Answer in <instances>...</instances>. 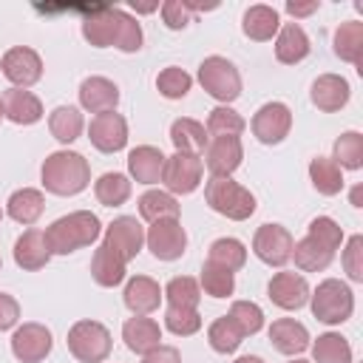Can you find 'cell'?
Wrapping results in <instances>:
<instances>
[{
	"label": "cell",
	"instance_id": "6da1fadb",
	"mask_svg": "<svg viewBox=\"0 0 363 363\" xmlns=\"http://www.w3.org/2000/svg\"><path fill=\"white\" fill-rule=\"evenodd\" d=\"M82 37L94 48L116 45L125 54H133L142 48V26L122 9L96 6L82 17Z\"/></svg>",
	"mask_w": 363,
	"mask_h": 363
},
{
	"label": "cell",
	"instance_id": "7a4b0ae2",
	"mask_svg": "<svg viewBox=\"0 0 363 363\" xmlns=\"http://www.w3.org/2000/svg\"><path fill=\"white\" fill-rule=\"evenodd\" d=\"M43 187L54 196H77L91 182V164L77 150H54L45 156L43 167Z\"/></svg>",
	"mask_w": 363,
	"mask_h": 363
},
{
	"label": "cell",
	"instance_id": "3957f363",
	"mask_svg": "<svg viewBox=\"0 0 363 363\" xmlns=\"http://www.w3.org/2000/svg\"><path fill=\"white\" fill-rule=\"evenodd\" d=\"M99 233H102V221L96 218V213L77 210V213L57 218L45 230V241H48L51 255H68L79 247H91L99 238Z\"/></svg>",
	"mask_w": 363,
	"mask_h": 363
},
{
	"label": "cell",
	"instance_id": "277c9868",
	"mask_svg": "<svg viewBox=\"0 0 363 363\" xmlns=\"http://www.w3.org/2000/svg\"><path fill=\"white\" fill-rule=\"evenodd\" d=\"M204 201L218 216L233 221H247L255 213V196L230 176H210V182L204 184Z\"/></svg>",
	"mask_w": 363,
	"mask_h": 363
},
{
	"label": "cell",
	"instance_id": "5b68a950",
	"mask_svg": "<svg viewBox=\"0 0 363 363\" xmlns=\"http://www.w3.org/2000/svg\"><path fill=\"white\" fill-rule=\"evenodd\" d=\"M309 306H312V315L320 323L337 326V323H346L352 318V312H354V292L349 289V284H343L337 278H326L309 295Z\"/></svg>",
	"mask_w": 363,
	"mask_h": 363
},
{
	"label": "cell",
	"instance_id": "8992f818",
	"mask_svg": "<svg viewBox=\"0 0 363 363\" xmlns=\"http://www.w3.org/2000/svg\"><path fill=\"white\" fill-rule=\"evenodd\" d=\"M68 352L79 360V363H102L111 349H113V340H111V332L105 323L99 320H77L71 329H68Z\"/></svg>",
	"mask_w": 363,
	"mask_h": 363
},
{
	"label": "cell",
	"instance_id": "52a82bcc",
	"mask_svg": "<svg viewBox=\"0 0 363 363\" xmlns=\"http://www.w3.org/2000/svg\"><path fill=\"white\" fill-rule=\"evenodd\" d=\"M199 82L213 99H218L224 105H230L241 96V74L227 57H218V54L204 57L199 65Z\"/></svg>",
	"mask_w": 363,
	"mask_h": 363
},
{
	"label": "cell",
	"instance_id": "ba28073f",
	"mask_svg": "<svg viewBox=\"0 0 363 363\" xmlns=\"http://www.w3.org/2000/svg\"><path fill=\"white\" fill-rule=\"evenodd\" d=\"M201 173H204V164L196 153H173L164 159V170H162V182L167 187V193H179V196H187L193 193L199 184H201Z\"/></svg>",
	"mask_w": 363,
	"mask_h": 363
},
{
	"label": "cell",
	"instance_id": "9c48e42d",
	"mask_svg": "<svg viewBox=\"0 0 363 363\" xmlns=\"http://www.w3.org/2000/svg\"><path fill=\"white\" fill-rule=\"evenodd\" d=\"M145 244L159 261H176L187 250V233L179 218H162L153 221L145 233Z\"/></svg>",
	"mask_w": 363,
	"mask_h": 363
},
{
	"label": "cell",
	"instance_id": "30bf717a",
	"mask_svg": "<svg viewBox=\"0 0 363 363\" xmlns=\"http://www.w3.org/2000/svg\"><path fill=\"white\" fill-rule=\"evenodd\" d=\"M51 346H54L51 329L43 323H34V320L17 326L11 335V354L20 363H43L51 354Z\"/></svg>",
	"mask_w": 363,
	"mask_h": 363
},
{
	"label": "cell",
	"instance_id": "8fae6325",
	"mask_svg": "<svg viewBox=\"0 0 363 363\" xmlns=\"http://www.w3.org/2000/svg\"><path fill=\"white\" fill-rule=\"evenodd\" d=\"M0 71L3 77L14 85V88H31L34 82H40L43 77V60L34 48L28 45H14L3 54L0 60Z\"/></svg>",
	"mask_w": 363,
	"mask_h": 363
},
{
	"label": "cell",
	"instance_id": "7c38bea8",
	"mask_svg": "<svg viewBox=\"0 0 363 363\" xmlns=\"http://www.w3.org/2000/svg\"><path fill=\"white\" fill-rule=\"evenodd\" d=\"M292 233L281 224H261L252 235V252L269 267H284L292 258Z\"/></svg>",
	"mask_w": 363,
	"mask_h": 363
},
{
	"label": "cell",
	"instance_id": "4fadbf2b",
	"mask_svg": "<svg viewBox=\"0 0 363 363\" xmlns=\"http://www.w3.org/2000/svg\"><path fill=\"white\" fill-rule=\"evenodd\" d=\"M105 247H111L125 264L130 258H136L142 252V244H145V227L139 224L136 216H119L113 218L108 227H105Z\"/></svg>",
	"mask_w": 363,
	"mask_h": 363
},
{
	"label": "cell",
	"instance_id": "5bb4252c",
	"mask_svg": "<svg viewBox=\"0 0 363 363\" xmlns=\"http://www.w3.org/2000/svg\"><path fill=\"white\" fill-rule=\"evenodd\" d=\"M292 128V111L284 102H267L252 116V133L264 145H278L289 136Z\"/></svg>",
	"mask_w": 363,
	"mask_h": 363
},
{
	"label": "cell",
	"instance_id": "9a60e30c",
	"mask_svg": "<svg viewBox=\"0 0 363 363\" xmlns=\"http://www.w3.org/2000/svg\"><path fill=\"white\" fill-rule=\"evenodd\" d=\"M88 139L96 150L102 153H116L128 145V122L122 113L116 111H105V113H96L88 125Z\"/></svg>",
	"mask_w": 363,
	"mask_h": 363
},
{
	"label": "cell",
	"instance_id": "2e32d148",
	"mask_svg": "<svg viewBox=\"0 0 363 363\" xmlns=\"http://www.w3.org/2000/svg\"><path fill=\"white\" fill-rule=\"evenodd\" d=\"M241 159H244V147L238 136H210L201 164H207L213 176H230L233 170H238Z\"/></svg>",
	"mask_w": 363,
	"mask_h": 363
},
{
	"label": "cell",
	"instance_id": "e0dca14e",
	"mask_svg": "<svg viewBox=\"0 0 363 363\" xmlns=\"http://www.w3.org/2000/svg\"><path fill=\"white\" fill-rule=\"evenodd\" d=\"M267 292H269V301L286 312L301 309L309 301V284L298 272H275L267 284Z\"/></svg>",
	"mask_w": 363,
	"mask_h": 363
},
{
	"label": "cell",
	"instance_id": "ac0fdd59",
	"mask_svg": "<svg viewBox=\"0 0 363 363\" xmlns=\"http://www.w3.org/2000/svg\"><path fill=\"white\" fill-rule=\"evenodd\" d=\"M3 116L14 125H34L43 119V102L26 88H6L0 94Z\"/></svg>",
	"mask_w": 363,
	"mask_h": 363
},
{
	"label": "cell",
	"instance_id": "d6986e66",
	"mask_svg": "<svg viewBox=\"0 0 363 363\" xmlns=\"http://www.w3.org/2000/svg\"><path fill=\"white\" fill-rule=\"evenodd\" d=\"M309 96H312V105H315L318 111L335 113V111H340V108L349 102L352 88H349V82H346L340 74H320V77L312 82Z\"/></svg>",
	"mask_w": 363,
	"mask_h": 363
},
{
	"label": "cell",
	"instance_id": "ffe728a7",
	"mask_svg": "<svg viewBox=\"0 0 363 363\" xmlns=\"http://www.w3.org/2000/svg\"><path fill=\"white\" fill-rule=\"evenodd\" d=\"M51 258V250H48V241H45V233L37 230V227H28L17 241H14V264L26 272H37L48 264Z\"/></svg>",
	"mask_w": 363,
	"mask_h": 363
},
{
	"label": "cell",
	"instance_id": "44dd1931",
	"mask_svg": "<svg viewBox=\"0 0 363 363\" xmlns=\"http://www.w3.org/2000/svg\"><path fill=\"white\" fill-rule=\"evenodd\" d=\"M162 298V286L150 275H133L122 292V301L133 315H150L153 309H159Z\"/></svg>",
	"mask_w": 363,
	"mask_h": 363
},
{
	"label": "cell",
	"instance_id": "7402d4cb",
	"mask_svg": "<svg viewBox=\"0 0 363 363\" xmlns=\"http://www.w3.org/2000/svg\"><path fill=\"white\" fill-rule=\"evenodd\" d=\"M122 340L130 352L136 354H147L153 352L156 346H162V326L153 320V318H145V315H133L122 323Z\"/></svg>",
	"mask_w": 363,
	"mask_h": 363
},
{
	"label": "cell",
	"instance_id": "603a6c76",
	"mask_svg": "<svg viewBox=\"0 0 363 363\" xmlns=\"http://www.w3.org/2000/svg\"><path fill=\"white\" fill-rule=\"evenodd\" d=\"M79 105L91 113H105L119 105V88L108 77H88L79 85Z\"/></svg>",
	"mask_w": 363,
	"mask_h": 363
},
{
	"label": "cell",
	"instance_id": "cb8c5ba5",
	"mask_svg": "<svg viewBox=\"0 0 363 363\" xmlns=\"http://www.w3.org/2000/svg\"><path fill=\"white\" fill-rule=\"evenodd\" d=\"M164 153L153 145H139L128 153V173L130 179H136L139 184H156L162 182V170H164Z\"/></svg>",
	"mask_w": 363,
	"mask_h": 363
},
{
	"label": "cell",
	"instance_id": "d4e9b609",
	"mask_svg": "<svg viewBox=\"0 0 363 363\" xmlns=\"http://www.w3.org/2000/svg\"><path fill=\"white\" fill-rule=\"evenodd\" d=\"M269 340L281 354H301L309 349V332L295 318H278L269 326Z\"/></svg>",
	"mask_w": 363,
	"mask_h": 363
},
{
	"label": "cell",
	"instance_id": "484cf974",
	"mask_svg": "<svg viewBox=\"0 0 363 363\" xmlns=\"http://www.w3.org/2000/svg\"><path fill=\"white\" fill-rule=\"evenodd\" d=\"M278 28H281L278 11H275L272 6H264V3L250 6V9L244 11V17H241V31H244L250 40H255V43L272 40V37L278 34Z\"/></svg>",
	"mask_w": 363,
	"mask_h": 363
},
{
	"label": "cell",
	"instance_id": "4316f807",
	"mask_svg": "<svg viewBox=\"0 0 363 363\" xmlns=\"http://www.w3.org/2000/svg\"><path fill=\"white\" fill-rule=\"evenodd\" d=\"M309 48H312L309 37H306V31L298 23H284L278 28V37H275V57H278V62L295 65V62L306 60Z\"/></svg>",
	"mask_w": 363,
	"mask_h": 363
},
{
	"label": "cell",
	"instance_id": "83f0119b",
	"mask_svg": "<svg viewBox=\"0 0 363 363\" xmlns=\"http://www.w3.org/2000/svg\"><path fill=\"white\" fill-rule=\"evenodd\" d=\"M292 258H295V267L298 269H303V272H320V269H326L332 264L335 250L306 233L301 241L292 244Z\"/></svg>",
	"mask_w": 363,
	"mask_h": 363
},
{
	"label": "cell",
	"instance_id": "f1b7e54d",
	"mask_svg": "<svg viewBox=\"0 0 363 363\" xmlns=\"http://www.w3.org/2000/svg\"><path fill=\"white\" fill-rule=\"evenodd\" d=\"M91 278H94L99 286H105V289L119 286V284L125 281V261H122L111 247L99 244L96 252H94V258H91Z\"/></svg>",
	"mask_w": 363,
	"mask_h": 363
},
{
	"label": "cell",
	"instance_id": "f546056e",
	"mask_svg": "<svg viewBox=\"0 0 363 363\" xmlns=\"http://www.w3.org/2000/svg\"><path fill=\"white\" fill-rule=\"evenodd\" d=\"M6 210L17 224H34L45 210V199L37 187H20L9 196Z\"/></svg>",
	"mask_w": 363,
	"mask_h": 363
},
{
	"label": "cell",
	"instance_id": "4dcf8cb0",
	"mask_svg": "<svg viewBox=\"0 0 363 363\" xmlns=\"http://www.w3.org/2000/svg\"><path fill=\"white\" fill-rule=\"evenodd\" d=\"M82 128H85V119H82L79 108H74V105H57L51 111V116H48V130L62 145L77 142L79 133H82Z\"/></svg>",
	"mask_w": 363,
	"mask_h": 363
},
{
	"label": "cell",
	"instance_id": "1f68e13d",
	"mask_svg": "<svg viewBox=\"0 0 363 363\" xmlns=\"http://www.w3.org/2000/svg\"><path fill=\"white\" fill-rule=\"evenodd\" d=\"M207 139L210 136H207L204 125L190 119V116H182V119H176L170 125V142H173V147L179 153H196L199 156V150L207 147Z\"/></svg>",
	"mask_w": 363,
	"mask_h": 363
},
{
	"label": "cell",
	"instance_id": "d6a6232c",
	"mask_svg": "<svg viewBox=\"0 0 363 363\" xmlns=\"http://www.w3.org/2000/svg\"><path fill=\"white\" fill-rule=\"evenodd\" d=\"M309 179L320 196H337L343 190V170L329 156H315L309 162Z\"/></svg>",
	"mask_w": 363,
	"mask_h": 363
},
{
	"label": "cell",
	"instance_id": "836d02e7",
	"mask_svg": "<svg viewBox=\"0 0 363 363\" xmlns=\"http://www.w3.org/2000/svg\"><path fill=\"white\" fill-rule=\"evenodd\" d=\"M335 54L352 65H360L363 57V23L360 20H349L340 23L335 31Z\"/></svg>",
	"mask_w": 363,
	"mask_h": 363
},
{
	"label": "cell",
	"instance_id": "e575fe53",
	"mask_svg": "<svg viewBox=\"0 0 363 363\" xmlns=\"http://www.w3.org/2000/svg\"><path fill=\"white\" fill-rule=\"evenodd\" d=\"M94 193H96V201L105 204V207H119L130 199V179L125 173H102L96 182H94Z\"/></svg>",
	"mask_w": 363,
	"mask_h": 363
},
{
	"label": "cell",
	"instance_id": "d590c367",
	"mask_svg": "<svg viewBox=\"0 0 363 363\" xmlns=\"http://www.w3.org/2000/svg\"><path fill=\"white\" fill-rule=\"evenodd\" d=\"M139 216L145 221H162V218H179V201L164 190H147L139 196Z\"/></svg>",
	"mask_w": 363,
	"mask_h": 363
},
{
	"label": "cell",
	"instance_id": "8d00e7d4",
	"mask_svg": "<svg viewBox=\"0 0 363 363\" xmlns=\"http://www.w3.org/2000/svg\"><path fill=\"white\" fill-rule=\"evenodd\" d=\"M315 363H352V346L340 332H323L312 343Z\"/></svg>",
	"mask_w": 363,
	"mask_h": 363
},
{
	"label": "cell",
	"instance_id": "74e56055",
	"mask_svg": "<svg viewBox=\"0 0 363 363\" xmlns=\"http://www.w3.org/2000/svg\"><path fill=\"white\" fill-rule=\"evenodd\" d=\"M207 261L235 272V269H241L247 264V247L238 238H216L210 244V250H207Z\"/></svg>",
	"mask_w": 363,
	"mask_h": 363
},
{
	"label": "cell",
	"instance_id": "f35d334b",
	"mask_svg": "<svg viewBox=\"0 0 363 363\" xmlns=\"http://www.w3.org/2000/svg\"><path fill=\"white\" fill-rule=\"evenodd\" d=\"M162 295L167 298V306H187V309H199L201 301V286L196 278L190 275H176L167 281V286L162 289Z\"/></svg>",
	"mask_w": 363,
	"mask_h": 363
},
{
	"label": "cell",
	"instance_id": "ab89813d",
	"mask_svg": "<svg viewBox=\"0 0 363 363\" xmlns=\"http://www.w3.org/2000/svg\"><path fill=\"white\" fill-rule=\"evenodd\" d=\"M332 162L337 167H346V170H360L363 167V133L357 130H346L335 139V156Z\"/></svg>",
	"mask_w": 363,
	"mask_h": 363
},
{
	"label": "cell",
	"instance_id": "60d3db41",
	"mask_svg": "<svg viewBox=\"0 0 363 363\" xmlns=\"http://www.w3.org/2000/svg\"><path fill=\"white\" fill-rule=\"evenodd\" d=\"M207 340H210L213 352H218V354H233V352L241 346L244 335L238 332V326H235L227 315H221V318H216V320L210 323V329H207Z\"/></svg>",
	"mask_w": 363,
	"mask_h": 363
},
{
	"label": "cell",
	"instance_id": "b9f144b4",
	"mask_svg": "<svg viewBox=\"0 0 363 363\" xmlns=\"http://www.w3.org/2000/svg\"><path fill=\"white\" fill-rule=\"evenodd\" d=\"M210 298H230L235 292V272L218 267V264H210L204 261L201 267V284H199Z\"/></svg>",
	"mask_w": 363,
	"mask_h": 363
},
{
	"label": "cell",
	"instance_id": "7bdbcfd3",
	"mask_svg": "<svg viewBox=\"0 0 363 363\" xmlns=\"http://www.w3.org/2000/svg\"><path fill=\"white\" fill-rule=\"evenodd\" d=\"M244 128H247V122H244V116L238 111H233L230 105H218V108L210 111L204 130L210 136H238Z\"/></svg>",
	"mask_w": 363,
	"mask_h": 363
},
{
	"label": "cell",
	"instance_id": "ee69618b",
	"mask_svg": "<svg viewBox=\"0 0 363 363\" xmlns=\"http://www.w3.org/2000/svg\"><path fill=\"white\" fill-rule=\"evenodd\" d=\"M227 318L238 326V332L247 337V335H255L264 329V309L252 301H233Z\"/></svg>",
	"mask_w": 363,
	"mask_h": 363
},
{
	"label": "cell",
	"instance_id": "f6af8a7d",
	"mask_svg": "<svg viewBox=\"0 0 363 363\" xmlns=\"http://www.w3.org/2000/svg\"><path fill=\"white\" fill-rule=\"evenodd\" d=\"M190 85H193V77L184 68H179V65H167L156 77V88H159V94L164 99H182V96H187Z\"/></svg>",
	"mask_w": 363,
	"mask_h": 363
},
{
	"label": "cell",
	"instance_id": "bcb514c9",
	"mask_svg": "<svg viewBox=\"0 0 363 363\" xmlns=\"http://www.w3.org/2000/svg\"><path fill=\"white\" fill-rule=\"evenodd\" d=\"M164 326L179 335V337H187V335H196L201 329V315L199 309H187V306H167L164 312Z\"/></svg>",
	"mask_w": 363,
	"mask_h": 363
},
{
	"label": "cell",
	"instance_id": "7dc6e473",
	"mask_svg": "<svg viewBox=\"0 0 363 363\" xmlns=\"http://www.w3.org/2000/svg\"><path fill=\"white\" fill-rule=\"evenodd\" d=\"M309 235H315L318 241H323V244L332 247V250H337V247L343 244V230H340V224H337L335 218H329V216L312 218V221H309Z\"/></svg>",
	"mask_w": 363,
	"mask_h": 363
},
{
	"label": "cell",
	"instance_id": "c3c4849f",
	"mask_svg": "<svg viewBox=\"0 0 363 363\" xmlns=\"http://www.w3.org/2000/svg\"><path fill=\"white\" fill-rule=\"evenodd\" d=\"M343 269L352 281H363V235H352L343 250Z\"/></svg>",
	"mask_w": 363,
	"mask_h": 363
},
{
	"label": "cell",
	"instance_id": "681fc988",
	"mask_svg": "<svg viewBox=\"0 0 363 363\" xmlns=\"http://www.w3.org/2000/svg\"><path fill=\"white\" fill-rule=\"evenodd\" d=\"M190 14H193L190 0H164V3H162V20H164V26L173 28V31L184 28V26L190 23Z\"/></svg>",
	"mask_w": 363,
	"mask_h": 363
},
{
	"label": "cell",
	"instance_id": "f907efd6",
	"mask_svg": "<svg viewBox=\"0 0 363 363\" xmlns=\"http://www.w3.org/2000/svg\"><path fill=\"white\" fill-rule=\"evenodd\" d=\"M17 320H20V303L9 292H0V332L17 326Z\"/></svg>",
	"mask_w": 363,
	"mask_h": 363
},
{
	"label": "cell",
	"instance_id": "816d5d0a",
	"mask_svg": "<svg viewBox=\"0 0 363 363\" xmlns=\"http://www.w3.org/2000/svg\"><path fill=\"white\" fill-rule=\"evenodd\" d=\"M142 363H182V352L176 346H156L153 352L142 354Z\"/></svg>",
	"mask_w": 363,
	"mask_h": 363
},
{
	"label": "cell",
	"instance_id": "f5cc1de1",
	"mask_svg": "<svg viewBox=\"0 0 363 363\" xmlns=\"http://www.w3.org/2000/svg\"><path fill=\"white\" fill-rule=\"evenodd\" d=\"M284 9H286V14H292V17H306V14L318 11V0H312V3H292V0H289Z\"/></svg>",
	"mask_w": 363,
	"mask_h": 363
},
{
	"label": "cell",
	"instance_id": "db71d44e",
	"mask_svg": "<svg viewBox=\"0 0 363 363\" xmlns=\"http://www.w3.org/2000/svg\"><path fill=\"white\" fill-rule=\"evenodd\" d=\"M130 6H133L136 11H145V14H147V11H153V9H159V3H136V0H133Z\"/></svg>",
	"mask_w": 363,
	"mask_h": 363
},
{
	"label": "cell",
	"instance_id": "11a10c76",
	"mask_svg": "<svg viewBox=\"0 0 363 363\" xmlns=\"http://www.w3.org/2000/svg\"><path fill=\"white\" fill-rule=\"evenodd\" d=\"M235 363H264V357H258V354H241Z\"/></svg>",
	"mask_w": 363,
	"mask_h": 363
},
{
	"label": "cell",
	"instance_id": "9f6ffc18",
	"mask_svg": "<svg viewBox=\"0 0 363 363\" xmlns=\"http://www.w3.org/2000/svg\"><path fill=\"white\" fill-rule=\"evenodd\" d=\"M360 196H363V187L357 184V187L352 190V204H354V207H360Z\"/></svg>",
	"mask_w": 363,
	"mask_h": 363
},
{
	"label": "cell",
	"instance_id": "6f0895ef",
	"mask_svg": "<svg viewBox=\"0 0 363 363\" xmlns=\"http://www.w3.org/2000/svg\"><path fill=\"white\" fill-rule=\"evenodd\" d=\"M289 363H309V360H301V357H298V360H289Z\"/></svg>",
	"mask_w": 363,
	"mask_h": 363
},
{
	"label": "cell",
	"instance_id": "680465c9",
	"mask_svg": "<svg viewBox=\"0 0 363 363\" xmlns=\"http://www.w3.org/2000/svg\"><path fill=\"white\" fill-rule=\"evenodd\" d=\"M0 119H3V108H0Z\"/></svg>",
	"mask_w": 363,
	"mask_h": 363
},
{
	"label": "cell",
	"instance_id": "91938a15",
	"mask_svg": "<svg viewBox=\"0 0 363 363\" xmlns=\"http://www.w3.org/2000/svg\"><path fill=\"white\" fill-rule=\"evenodd\" d=\"M0 218H3V213H0Z\"/></svg>",
	"mask_w": 363,
	"mask_h": 363
},
{
	"label": "cell",
	"instance_id": "94428289",
	"mask_svg": "<svg viewBox=\"0 0 363 363\" xmlns=\"http://www.w3.org/2000/svg\"><path fill=\"white\" fill-rule=\"evenodd\" d=\"M0 267H3V261H0Z\"/></svg>",
	"mask_w": 363,
	"mask_h": 363
}]
</instances>
